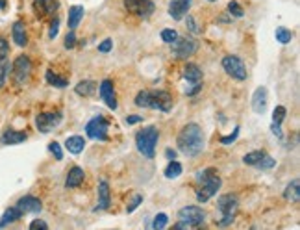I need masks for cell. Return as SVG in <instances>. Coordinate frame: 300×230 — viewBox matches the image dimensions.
Wrapping results in <instances>:
<instances>
[{
  "instance_id": "20",
  "label": "cell",
  "mask_w": 300,
  "mask_h": 230,
  "mask_svg": "<svg viewBox=\"0 0 300 230\" xmlns=\"http://www.w3.org/2000/svg\"><path fill=\"white\" fill-rule=\"evenodd\" d=\"M26 132H17V130H6L2 134V143L4 145H19L22 141H26Z\"/></svg>"
},
{
  "instance_id": "9",
  "label": "cell",
  "mask_w": 300,
  "mask_h": 230,
  "mask_svg": "<svg viewBox=\"0 0 300 230\" xmlns=\"http://www.w3.org/2000/svg\"><path fill=\"white\" fill-rule=\"evenodd\" d=\"M223 69L236 80H246V67L238 56H226L223 60Z\"/></svg>"
},
{
  "instance_id": "32",
  "label": "cell",
  "mask_w": 300,
  "mask_h": 230,
  "mask_svg": "<svg viewBox=\"0 0 300 230\" xmlns=\"http://www.w3.org/2000/svg\"><path fill=\"white\" fill-rule=\"evenodd\" d=\"M135 106L139 108H150V91H139L135 97Z\"/></svg>"
},
{
  "instance_id": "3",
  "label": "cell",
  "mask_w": 300,
  "mask_h": 230,
  "mask_svg": "<svg viewBox=\"0 0 300 230\" xmlns=\"http://www.w3.org/2000/svg\"><path fill=\"white\" fill-rule=\"evenodd\" d=\"M158 138H160V132H158L156 126H147V128L139 130L137 136H135L137 151H139L145 158H154V151H156Z\"/></svg>"
},
{
  "instance_id": "47",
  "label": "cell",
  "mask_w": 300,
  "mask_h": 230,
  "mask_svg": "<svg viewBox=\"0 0 300 230\" xmlns=\"http://www.w3.org/2000/svg\"><path fill=\"white\" fill-rule=\"evenodd\" d=\"M139 121H143V117H139V115H130V117H126V123H128V125H135V123H139Z\"/></svg>"
},
{
  "instance_id": "25",
  "label": "cell",
  "mask_w": 300,
  "mask_h": 230,
  "mask_svg": "<svg viewBox=\"0 0 300 230\" xmlns=\"http://www.w3.org/2000/svg\"><path fill=\"white\" fill-rule=\"evenodd\" d=\"M13 39L19 47H24L28 43V35H26V30H24L22 22H15L13 24Z\"/></svg>"
},
{
  "instance_id": "39",
  "label": "cell",
  "mask_w": 300,
  "mask_h": 230,
  "mask_svg": "<svg viewBox=\"0 0 300 230\" xmlns=\"http://www.w3.org/2000/svg\"><path fill=\"white\" fill-rule=\"evenodd\" d=\"M141 202H143V195H139V193H137V195H133L132 201H130V204L126 206V212H128V214H130V212H133V210L139 206Z\"/></svg>"
},
{
  "instance_id": "41",
  "label": "cell",
  "mask_w": 300,
  "mask_h": 230,
  "mask_svg": "<svg viewBox=\"0 0 300 230\" xmlns=\"http://www.w3.org/2000/svg\"><path fill=\"white\" fill-rule=\"evenodd\" d=\"M49 149H50V153L54 154L56 156V160H63V153H61V147H60V143H50L49 145Z\"/></svg>"
},
{
  "instance_id": "1",
  "label": "cell",
  "mask_w": 300,
  "mask_h": 230,
  "mask_svg": "<svg viewBox=\"0 0 300 230\" xmlns=\"http://www.w3.org/2000/svg\"><path fill=\"white\" fill-rule=\"evenodd\" d=\"M176 143H178V149H180L185 156H196V154H200L204 149L202 128L198 125H195V123H189V125H185L180 130Z\"/></svg>"
},
{
  "instance_id": "34",
  "label": "cell",
  "mask_w": 300,
  "mask_h": 230,
  "mask_svg": "<svg viewBox=\"0 0 300 230\" xmlns=\"http://www.w3.org/2000/svg\"><path fill=\"white\" fill-rule=\"evenodd\" d=\"M7 71H9V63L4 58V60H0V87H4V84H6Z\"/></svg>"
},
{
  "instance_id": "42",
  "label": "cell",
  "mask_w": 300,
  "mask_h": 230,
  "mask_svg": "<svg viewBox=\"0 0 300 230\" xmlns=\"http://www.w3.org/2000/svg\"><path fill=\"white\" fill-rule=\"evenodd\" d=\"M74 45H76V35H74V30H70L65 37V49H72Z\"/></svg>"
},
{
  "instance_id": "5",
  "label": "cell",
  "mask_w": 300,
  "mask_h": 230,
  "mask_svg": "<svg viewBox=\"0 0 300 230\" xmlns=\"http://www.w3.org/2000/svg\"><path fill=\"white\" fill-rule=\"evenodd\" d=\"M183 78L187 82V95H196L198 91L202 89V71L196 67L195 63H187L183 69Z\"/></svg>"
},
{
  "instance_id": "17",
  "label": "cell",
  "mask_w": 300,
  "mask_h": 230,
  "mask_svg": "<svg viewBox=\"0 0 300 230\" xmlns=\"http://www.w3.org/2000/svg\"><path fill=\"white\" fill-rule=\"evenodd\" d=\"M267 102H269V98H267V89L265 87H258V89L254 91V97H252V110L256 113H265L267 110Z\"/></svg>"
},
{
  "instance_id": "15",
  "label": "cell",
  "mask_w": 300,
  "mask_h": 230,
  "mask_svg": "<svg viewBox=\"0 0 300 230\" xmlns=\"http://www.w3.org/2000/svg\"><path fill=\"white\" fill-rule=\"evenodd\" d=\"M17 208L21 210V214H39L43 210V204L39 199H35V197L32 195H26L17 202Z\"/></svg>"
},
{
  "instance_id": "29",
  "label": "cell",
  "mask_w": 300,
  "mask_h": 230,
  "mask_svg": "<svg viewBox=\"0 0 300 230\" xmlns=\"http://www.w3.org/2000/svg\"><path fill=\"white\" fill-rule=\"evenodd\" d=\"M181 171H183L181 163H178L176 160H171V163H169L167 169H165V176H167V178H178L181 174Z\"/></svg>"
},
{
  "instance_id": "14",
  "label": "cell",
  "mask_w": 300,
  "mask_h": 230,
  "mask_svg": "<svg viewBox=\"0 0 300 230\" xmlns=\"http://www.w3.org/2000/svg\"><path fill=\"white\" fill-rule=\"evenodd\" d=\"M98 91H100V98L106 102V106L110 110H117V98H115V89H113L112 80H104Z\"/></svg>"
},
{
  "instance_id": "16",
  "label": "cell",
  "mask_w": 300,
  "mask_h": 230,
  "mask_svg": "<svg viewBox=\"0 0 300 230\" xmlns=\"http://www.w3.org/2000/svg\"><path fill=\"white\" fill-rule=\"evenodd\" d=\"M191 2H193V0H171V6H169V13H171V17L176 19V21L183 19V17L187 15Z\"/></svg>"
},
{
  "instance_id": "4",
  "label": "cell",
  "mask_w": 300,
  "mask_h": 230,
  "mask_svg": "<svg viewBox=\"0 0 300 230\" xmlns=\"http://www.w3.org/2000/svg\"><path fill=\"white\" fill-rule=\"evenodd\" d=\"M217 208L221 212V217L223 219H219L217 225H221V227H226V225H230L234 219H236V214H238V208H239V201L236 195H232V193H226V195L219 197V201H217Z\"/></svg>"
},
{
  "instance_id": "48",
  "label": "cell",
  "mask_w": 300,
  "mask_h": 230,
  "mask_svg": "<svg viewBox=\"0 0 300 230\" xmlns=\"http://www.w3.org/2000/svg\"><path fill=\"white\" fill-rule=\"evenodd\" d=\"M271 130H272V134H274L276 138H282V130H280V125H278V123H272Z\"/></svg>"
},
{
  "instance_id": "23",
  "label": "cell",
  "mask_w": 300,
  "mask_h": 230,
  "mask_svg": "<svg viewBox=\"0 0 300 230\" xmlns=\"http://www.w3.org/2000/svg\"><path fill=\"white\" fill-rule=\"evenodd\" d=\"M95 89H97V82H93V80H82L74 87V91H76L78 95H82V97H91L95 93Z\"/></svg>"
},
{
  "instance_id": "49",
  "label": "cell",
  "mask_w": 300,
  "mask_h": 230,
  "mask_svg": "<svg viewBox=\"0 0 300 230\" xmlns=\"http://www.w3.org/2000/svg\"><path fill=\"white\" fill-rule=\"evenodd\" d=\"M165 156H167V160H175L176 151H173V149H165Z\"/></svg>"
},
{
  "instance_id": "10",
  "label": "cell",
  "mask_w": 300,
  "mask_h": 230,
  "mask_svg": "<svg viewBox=\"0 0 300 230\" xmlns=\"http://www.w3.org/2000/svg\"><path fill=\"white\" fill-rule=\"evenodd\" d=\"M178 219L185 221L189 227H200L204 223V219H206V214L198 206H185V208H181L178 212Z\"/></svg>"
},
{
  "instance_id": "6",
  "label": "cell",
  "mask_w": 300,
  "mask_h": 230,
  "mask_svg": "<svg viewBox=\"0 0 300 230\" xmlns=\"http://www.w3.org/2000/svg\"><path fill=\"white\" fill-rule=\"evenodd\" d=\"M30 73H32V62H30L28 56H19L17 60L13 62V82L17 85H24L28 82L30 78Z\"/></svg>"
},
{
  "instance_id": "50",
  "label": "cell",
  "mask_w": 300,
  "mask_h": 230,
  "mask_svg": "<svg viewBox=\"0 0 300 230\" xmlns=\"http://www.w3.org/2000/svg\"><path fill=\"white\" fill-rule=\"evenodd\" d=\"M173 229H176V230H181V229H183V230H185V229H191V227H189V225L185 223V221H180V223H176L175 227H173Z\"/></svg>"
},
{
  "instance_id": "28",
  "label": "cell",
  "mask_w": 300,
  "mask_h": 230,
  "mask_svg": "<svg viewBox=\"0 0 300 230\" xmlns=\"http://www.w3.org/2000/svg\"><path fill=\"white\" fill-rule=\"evenodd\" d=\"M47 82H49L50 85H54V87H65V85L69 84V82H67L65 78L58 77V75L52 69L47 71Z\"/></svg>"
},
{
  "instance_id": "30",
  "label": "cell",
  "mask_w": 300,
  "mask_h": 230,
  "mask_svg": "<svg viewBox=\"0 0 300 230\" xmlns=\"http://www.w3.org/2000/svg\"><path fill=\"white\" fill-rule=\"evenodd\" d=\"M276 39H278L282 45H286V43H289L293 39V32L284 28V26H278V28H276Z\"/></svg>"
},
{
  "instance_id": "19",
  "label": "cell",
  "mask_w": 300,
  "mask_h": 230,
  "mask_svg": "<svg viewBox=\"0 0 300 230\" xmlns=\"http://www.w3.org/2000/svg\"><path fill=\"white\" fill-rule=\"evenodd\" d=\"M84 182V169L82 167H72L67 174V180H65V188H78L80 184Z\"/></svg>"
},
{
  "instance_id": "18",
  "label": "cell",
  "mask_w": 300,
  "mask_h": 230,
  "mask_svg": "<svg viewBox=\"0 0 300 230\" xmlns=\"http://www.w3.org/2000/svg\"><path fill=\"white\" fill-rule=\"evenodd\" d=\"M110 202H112V199H110V188H108V182L102 180L100 184H98V206L95 210H108L110 208Z\"/></svg>"
},
{
  "instance_id": "13",
  "label": "cell",
  "mask_w": 300,
  "mask_h": 230,
  "mask_svg": "<svg viewBox=\"0 0 300 230\" xmlns=\"http://www.w3.org/2000/svg\"><path fill=\"white\" fill-rule=\"evenodd\" d=\"M150 108H158L161 112H171L173 97L167 91H150Z\"/></svg>"
},
{
  "instance_id": "2",
  "label": "cell",
  "mask_w": 300,
  "mask_h": 230,
  "mask_svg": "<svg viewBox=\"0 0 300 230\" xmlns=\"http://www.w3.org/2000/svg\"><path fill=\"white\" fill-rule=\"evenodd\" d=\"M198 180H200V186L196 189V199H198V202L210 201L211 197L221 189V184H223V182H221V176L217 174L215 169H211V167L198 174Z\"/></svg>"
},
{
  "instance_id": "36",
  "label": "cell",
  "mask_w": 300,
  "mask_h": 230,
  "mask_svg": "<svg viewBox=\"0 0 300 230\" xmlns=\"http://www.w3.org/2000/svg\"><path fill=\"white\" fill-rule=\"evenodd\" d=\"M167 221H169V217H167V214H158L156 216V219H154V229L158 230V229H165L167 227Z\"/></svg>"
},
{
  "instance_id": "7",
  "label": "cell",
  "mask_w": 300,
  "mask_h": 230,
  "mask_svg": "<svg viewBox=\"0 0 300 230\" xmlns=\"http://www.w3.org/2000/svg\"><path fill=\"white\" fill-rule=\"evenodd\" d=\"M108 128H110V123H108L102 115H98V117H93L89 123H87L85 132H87V136H89L91 140L106 141L108 140Z\"/></svg>"
},
{
  "instance_id": "40",
  "label": "cell",
  "mask_w": 300,
  "mask_h": 230,
  "mask_svg": "<svg viewBox=\"0 0 300 230\" xmlns=\"http://www.w3.org/2000/svg\"><path fill=\"white\" fill-rule=\"evenodd\" d=\"M238 136H239V128H234V132H232L230 136H223V138H221V143H223V145H230V143L236 141Z\"/></svg>"
},
{
  "instance_id": "35",
  "label": "cell",
  "mask_w": 300,
  "mask_h": 230,
  "mask_svg": "<svg viewBox=\"0 0 300 230\" xmlns=\"http://www.w3.org/2000/svg\"><path fill=\"white\" fill-rule=\"evenodd\" d=\"M284 119H286V108H284V106H276V108H274V113H272V123L282 125Z\"/></svg>"
},
{
  "instance_id": "37",
  "label": "cell",
  "mask_w": 300,
  "mask_h": 230,
  "mask_svg": "<svg viewBox=\"0 0 300 230\" xmlns=\"http://www.w3.org/2000/svg\"><path fill=\"white\" fill-rule=\"evenodd\" d=\"M176 37H178V34H176V30L165 28V30H163V32H161V39H163V41H165V43H169V45H171V43L175 41Z\"/></svg>"
},
{
  "instance_id": "51",
  "label": "cell",
  "mask_w": 300,
  "mask_h": 230,
  "mask_svg": "<svg viewBox=\"0 0 300 230\" xmlns=\"http://www.w3.org/2000/svg\"><path fill=\"white\" fill-rule=\"evenodd\" d=\"M187 22H189V28L193 30V32H198V28H196V26H195V21H193L191 17H187Z\"/></svg>"
},
{
  "instance_id": "21",
  "label": "cell",
  "mask_w": 300,
  "mask_h": 230,
  "mask_svg": "<svg viewBox=\"0 0 300 230\" xmlns=\"http://www.w3.org/2000/svg\"><path fill=\"white\" fill-rule=\"evenodd\" d=\"M65 149L72 154H80L85 149L84 138H80V136H70V138H67V141H65Z\"/></svg>"
},
{
  "instance_id": "11",
  "label": "cell",
  "mask_w": 300,
  "mask_h": 230,
  "mask_svg": "<svg viewBox=\"0 0 300 230\" xmlns=\"http://www.w3.org/2000/svg\"><path fill=\"white\" fill-rule=\"evenodd\" d=\"M61 121V113L60 112H45V113H39L35 117V125H37V130L43 134L50 132L54 126L60 125Z\"/></svg>"
},
{
  "instance_id": "43",
  "label": "cell",
  "mask_w": 300,
  "mask_h": 230,
  "mask_svg": "<svg viewBox=\"0 0 300 230\" xmlns=\"http://www.w3.org/2000/svg\"><path fill=\"white\" fill-rule=\"evenodd\" d=\"M7 54H9V45L4 37H0V60H4Z\"/></svg>"
},
{
  "instance_id": "38",
  "label": "cell",
  "mask_w": 300,
  "mask_h": 230,
  "mask_svg": "<svg viewBox=\"0 0 300 230\" xmlns=\"http://www.w3.org/2000/svg\"><path fill=\"white\" fill-rule=\"evenodd\" d=\"M228 11H230L234 17H243V15H244L243 7L239 6L238 2H230V4H228Z\"/></svg>"
},
{
  "instance_id": "33",
  "label": "cell",
  "mask_w": 300,
  "mask_h": 230,
  "mask_svg": "<svg viewBox=\"0 0 300 230\" xmlns=\"http://www.w3.org/2000/svg\"><path fill=\"white\" fill-rule=\"evenodd\" d=\"M263 154H265L263 151H254V153H248L243 158V161L246 163V165H256V163L259 161V158H261Z\"/></svg>"
},
{
  "instance_id": "24",
  "label": "cell",
  "mask_w": 300,
  "mask_h": 230,
  "mask_svg": "<svg viewBox=\"0 0 300 230\" xmlns=\"http://www.w3.org/2000/svg\"><path fill=\"white\" fill-rule=\"evenodd\" d=\"M284 197H286L287 201H291V202H299L300 201V182H299V178H297V180H293L289 186H287L286 191H284Z\"/></svg>"
},
{
  "instance_id": "27",
  "label": "cell",
  "mask_w": 300,
  "mask_h": 230,
  "mask_svg": "<svg viewBox=\"0 0 300 230\" xmlns=\"http://www.w3.org/2000/svg\"><path fill=\"white\" fill-rule=\"evenodd\" d=\"M35 7H37V11L41 9V15H50L56 11L58 2L56 0H35Z\"/></svg>"
},
{
  "instance_id": "52",
  "label": "cell",
  "mask_w": 300,
  "mask_h": 230,
  "mask_svg": "<svg viewBox=\"0 0 300 230\" xmlns=\"http://www.w3.org/2000/svg\"><path fill=\"white\" fill-rule=\"evenodd\" d=\"M210 2H215V0H210Z\"/></svg>"
},
{
  "instance_id": "46",
  "label": "cell",
  "mask_w": 300,
  "mask_h": 230,
  "mask_svg": "<svg viewBox=\"0 0 300 230\" xmlns=\"http://www.w3.org/2000/svg\"><path fill=\"white\" fill-rule=\"evenodd\" d=\"M30 229L35 230V229H49V225L45 223V221H41V219H35V221H32L30 223Z\"/></svg>"
},
{
  "instance_id": "31",
  "label": "cell",
  "mask_w": 300,
  "mask_h": 230,
  "mask_svg": "<svg viewBox=\"0 0 300 230\" xmlns=\"http://www.w3.org/2000/svg\"><path fill=\"white\" fill-rule=\"evenodd\" d=\"M276 165V160L274 158H271L269 154H263L261 158H259V161L256 163V167L261 169V171H267V169H272Z\"/></svg>"
},
{
  "instance_id": "45",
  "label": "cell",
  "mask_w": 300,
  "mask_h": 230,
  "mask_svg": "<svg viewBox=\"0 0 300 230\" xmlns=\"http://www.w3.org/2000/svg\"><path fill=\"white\" fill-rule=\"evenodd\" d=\"M112 39H106V41H102L100 43V45H98V50H100V52H110V50H112Z\"/></svg>"
},
{
  "instance_id": "44",
  "label": "cell",
  "mask_w": 300,
  "mask_h": 230,
  "mask_svg": "<svg viewBox=\"0 0 300 230\" xmlns=\"http://www.w3.org/2000/svg\"><path fill=\"white\" fill-rule=\"evenodd\" d=\"M58 30H60V21L58 19H54V21L50 22V32H49V37L50 39H54L58 35Z\"/></svg>"
},
{
  "instance_id": "26",
  "label": "cell",
  "mask_w": 300,
  "mask_h": 230,
  "mask_svg": "<svg viewBox=\"0 0 300 230\" xmlns=\"http://www.w3.org/2000/svg\"><path fill=\"white\" fill-rule=\"evenodd\" d=\"M21 210L17 208H7L6 212H4V216H2V219H0V229H4V227H7L9 223H13V221H17L19 217H21Z\"/></svg>"
},
{
  "instance_id": "8",
  "label": "cell",
  "mask_w": 300,
  "mask_h": 230,
  "mask_svg": "<svg viewBox=\"0 0 300 230\" xmlns=\"http://www.w3.org/2000/svg\"><path fill=\"white\" fill-rule=\"evenodd\" d=\"M171 45H173V52H175L176 58L193 56L196 52V49H198V43L195 39H191V37H176Z\"/></svg>"
},
{
  "instance_id": "22",
  "label": "cell",
  "mask_w": 300,
  "mask_h": 230,
  "mask_svg": "<svg viewBox=\"0 0 300 230\" xmlns=\"http://www.w3.org/2000/svg\"><path fill=\"white\" fill-rule=\"evenodd\" d=\"M84 19V7L82 6H72L69 9V28L76 30V26L80 24V21Z\"/></svg>"
},
{
  "instance_id": "12",
  "label": "cell",
  "mask_w": 300,
  "mask_h": 230,
  "mask_svg": "<svg viewBox=\"0 0 300 230\" xmlns=\"http://www.w3.org/2000/svg\"><path fill=\"white\" fill-rule=\"evenodd\" d=\"M124 6L128 11H132L133 15H139L143 19H147L154 13L152 0H124Z\"/></svg>"
}]
</instances>
